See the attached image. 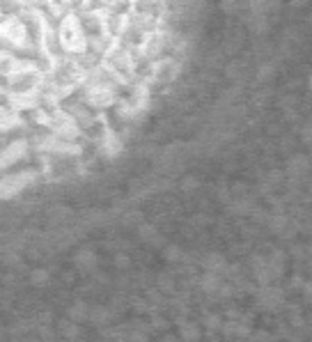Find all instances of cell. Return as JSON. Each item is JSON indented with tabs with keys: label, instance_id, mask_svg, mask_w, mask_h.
Returning <instances> with one entry per match:
<instances>
[{
	"label": "cell",
	"instance_id": "7402d4cb",
	"mask_svg": "<svg viewBox=\"0 0 312 342\" xmlns=\"http://www.w3.org/2000/svg\"><path fill=\"white\" fill-rule=\"evenodd\" d=\"M221 7L225 12H236L241 7V0H221Z\"/></svg>",
	"mask_w": 312,
	"mask_h": 342
},
{
	"label": "cell",
	"instance_id": "8992f818",
	"mask_svg": "<svg viewBox=\"0 0 312 342\" xmlns=\"http://www.w3.org/2000/svg\"><path fill=\"white\" fill-rule=\"evenodd\" d=\"M179 338L186 342H195L202 338V329H200V324H195V322H181Z\"/></svg>",
	"mask_w": 312,
	"mask_h": 342
},
{
	"label": "cell",
	"instance_id": "277c9868",
	"mask_svg": "<svg viewBox=\"0 0 312 342\" xmlns=\"http://www.w3.org/2000/svg\"><path fill=\"white\" fill-rule=\"evenodd\" d=\"M110 317H113L110 308H106V306H94V308H90V317H87V322H92L94 326H106V324L110 322Z\"/></svg>",
	"mask_w": 312,
	"mask_h": 342
},
{
	"label": "cell",
	"instance_id": "83f0119b",
	"mask_svg": "<svg viewBox=\"0 0 312 342\" xmlns=\"http://www.w3.org/2000/svg\"><path fill=\"white\" fill-rule=\"evenodd\" d=\"M310 234H312V230H310Z\"/></svg>",
	"mask_w": 312,
	"mask_h": 342
},
{
	"label": "cell",
	"instance_id": "2e32d148",
	"mask_svg": "<svg viewBox=\"0 0 312 342\" xmlns=\"http://www.w3.org/2000/svg\"><path fill=\"white\" fill-rule=\"evenodd\" d=\"M103 147H106V154H108V156H115L117 152L122 150V145L115 140L113 133H106V143H103Z\"/></svg>",
	"mask_w": 312,
	"mask_h": 342
},
{
	"label": "cell",
	"instance_id": "52a82bcc",
	"mask_svg": "<svg viewBox=\"0 0 312 342\" xmlns=\"http://www.w3.org/2000/svg\"><path fill=\"white\" fill-rule=\"evenodd\" d=\"M204 271H214V273H225L228 271V262H225V257L223 255H218V253H211V255H207V259H204Z\"/></svg>",
	"mask_w": 312,
	"mask_h": 342
},
{
	"label": "cell",
	"instance_id": "484cf974",
	"mask_svg": "<svg viewBox=\"0 0 312 342\" xmlns=\"http://www.w3.org/2000/svg\"><path fill=\"white\" fill-rule=\"evenodd\" d=\"M289 5H292V7H306L308 0H289Z\"/></svg>",
	"mask_w": 312,
	"mask_h": 342
},
{
	"label": "cell",
	"instance_id": "ba28073f",
	"mask_svg": "<svg viewBox=\"0 0 312 342\" xmlns=\"http://www.w3.org/2000/svg\"><path fill=\"white\" fill-rule=\"evenodd\" d=\"M200 287H202L204 294H216L218 287H221V276L214 273V271H207V273L200 278Z\"/></svg>",
	"mask_w": 312,
	"mask_h": 342
},
{
	"label": "cell",
	"instance_id": "d6986e66",
	"mask_svg": "<svg viewBox=\"0 0 312 342\" xmlns=\"http://www.w3.org/2000/svg\"><path fill=\"white\" fill-rule=\"evenodd\" d=\"M289 225V221L285 216H282V214H278V216H273L271 218V223H269V228L273 230V232H282V230L287 228Z\"/></svg>",
	"mask_w": 312,
	"mask_h": 342
},
{
	"label": "cell",
	"instance_id": "603a6c76",
	"mask_svg": "<svg viewBox=\"0 0 312 342\" xmlns=\"http://www.w3.org/2000/svg\"><path fill=\"white\" fill-rule=\"evenodd\" d=\"M158 287L161 289H165V292H170V289H172V280H170V278H158Z\"/></svg>",
	"mask_w": 312,
	"mask_h": 342
},
{
	"label": "cell",
	"instance_id": "6da1fadb",
	"mask_svg": "<svg viewBox=\"0 0 312 342\" xmlns=\"http://www.w3.org/2000/svg\"><path fill=\"white\" fill-rule=\"evenodd\" d=\"M106 67H108L110 72L124 83V81H129V78L133 76L136 60L131 58V51H129L126 46H115L106 53Z\"/></svg>",
	"mask_w": 312,
	"mask_h": 342
},
{
	"label": "cell",
	"instance_id": "5bb4252c",
	"mask_svg": "<svg viewBox=\"0 0 312 342\" xmlns=\"http://www.w3.org/2000/svg\"><path fill=\"white\" fill-rule=\"evenodd\" d=\"M248 7L252 14H266L273 7V0H248Z\"/></svg>",
	"mask_w": 312,
	"mask_h": 342
},
{
	"label": "cell",
	"instance_id": "4fadbf2b",
	"mask_svg": "<svg viewBox=\"0 0 312 342\" xmlns=\"http://www.w3.org/2000/svg\"><path fill=\"white\" fill-rule=\"evenodd\" d=\"M202 324H204V331H221L223 319H221V315H216V312H207Z\"/></svg>",
	"mask_w": 312,
	"mask_h": 342
},
{
	"label": "cell",
	"instance_id": "d4e9b609",
	"mask_svg": "<svg viewBox=\"0 0 312 342\" xmlns=\"http://www.w3.org/2000/svg\"><path fill=\"white\" fill-rule=\"evenodd\" d=\"M303 282H306V280H303V278H301L299 273H296V276H292V287L301 289V287H303Z\"/></svg>",
	"mask_w": 312,
	"mask_h": 342
},
{
	"label": "cell",
	"instance_id": "30bf717a",
	"mask_svg": "<svg viewBox=\"0 0 312 342\" xmlns=\"http://www.w3.org/2000/svg\"><path fill=\"white\" fill-rule=\"evenodd\" d=\"M138 234H140V239L143 241H150V244H154V246H163V237L158 232H156L154 225H150V223H143L138 228Z\"/></svg>",
	"mask_w": 312,
	"mask_h": 342
},
{
	"label": "cell",
	"instance_id": "5b68a950",
	"mask_svg": "<svg viewBox=\"0 0 312 342\" xmlns=\"http://www.w3.org/2000/svg\"><path fill=\"white\" fill-rule=\"evenodd\" d=\"M259 301L269 308L278 306V303H282V289L271 287V285H262V296H259Z\"/></svg>",
	"mask_w": 312,
	"mask_h": 342
},
{
	"label": "cell",
	"instance_id": "9c48e42d",
	"mask_svg": "<svg viewBox=\"0 0 312 342\" xmlns=\"http://www.w3.org/2000/svg\"><path fill=\"white\" fill-rule=\"evenodd\" d=\"M69 319H74L76 324H83V322H87V317H90V306L85 303V301H76L72 308H69V315H67Z\"/></svg>",
	"mask_w": 312,
	"mask_h": 342
},
{
	"label": "cell",
	"instance_id": "ac0fdd59",
	"mask_svg": "<svg viewBox=\"0 0 312 342\" xmlns=\"http://www.w3.org/2000/svg\"><path fill=\"white\" fill-rule=\"evenodd\" d=\"M273 72H276V65H271V62L262 65V67L257 69V81H259V83H264V81H269V78L273 76Z\"/></svg>",
	"mask_w": 312,
	"mask_h": 342
},
{
	"label": "cell",
	"instance_id": "7c38bea8",
	"mask_svg": "<svg viewBox=\"0 0 312 342\" xmlns=\"http://www.w3.org/2000/svg\"><path fill=\"white\" fill-rule=\"evenodd\" d=\"M58 331H60V336L65 338H76L78 336V331H80V324H76L74 319H62L60 324H58Z\"/></svg>",
	"mask_w": 312,
	"mask_h": 342
},
{
	"label": "cell",
	"instance_id": "7a4b0ae2",
	"mask_svg": "<svg viewBox=\"0 0 312 342\" xmlns=\"http://www.w3.org/2000/svg\"><path fill=\"white\" fill-rule=\"evenodd\" d=\"M310 170V159L306 154H296L287 161V174L289 177H301Z\"/></svg>",
	"mask_w": 312,
	"mask_h": 342
},
{
	"label": "cell",
	"instance_id": "ffe728a7",
	"mask_svg": "<svg viewBox=\"0 0 312 342\" xmlns=\"http://www.w3.org/2000/svg\"><path fill=\"white\" fill-rule=\"evenodd\" d=\"M198 186H200V181H198V177H193V174H186V177L181 179V191L193 193Z\"/></svg>",
	"mask_w": 312,
	"mask_h": 342
},
{
	"label": "cell",
	"instance_id": "8fae6325",
	"mask_svg": "<svg viewBox=\"0 0 312 342\" xmlns=\"http://www.w3.org/2000/svg\"><path fill=\"white\" fill-rule=\"evenodd\" d=\"M163 257L168 259L170 264H177V262H184V259H186V253L181 251L177 244H170V246L163 248Z\"/></svg>",
	"mask_w": 312,
	"mask_h": 342
},
{
	"label": "cell",
	"instance_id": "9a60e30c",
	"mask_svg": "<svg viewBox=\"0 0 312 342\" xmlns=\"http://www.w3.org/2000/svg\"><path fill=\"white\" fill-rule=\"evenodd\" d=\"M51 280V276H48V271L46 269H35V271H30V282L32 285H46V282Z\"/></svg>",
	"mask_w": 312,
	"mask_h": 342
},
{
	"label": "cell",
	"instance_id": "e0dca14e",
	"mask_svg": "<svg viewBox=\"0 0 312 342\" xmlns=\"http://www.w3.org/2000/svg\"><path fill=\"white\" fill-rule=\"evenodd\" d=\"M266 16L264 14H252V21H250V30L252 32H264L266 30Z\"/></svg>",
	"mask_w": 312,
	"mask_h": 342
},
{
	"label": "cell",
	"instance_id": "3957f363",
	"mask_svg": "<svg viewBox=\"0 0 312 342\" xmlns=\"http://www.w3.org/2000/svg\"><path fill=\"white\" fill-rule=\"evenodd\" d=\"M74 262L80 271H92L96 266V253L92 248H80V251L74 255Z\"/></svg>",
	"mask_w": 312,
	"mask_h": 342
},
{
	"label": "cell",
	"instance_id": "4316f807",
	"mask_svg": "<svg viewBox=\"0 0 312 342\" xmlns=\"http://www.w3.org/2000/svg\"><path fill=\"white\" fill-rule=\"evenodd\" d=\"M308 90L312 92V72H310V76H308Z\"/></svg>",
	"mask_w": 312,
	"mask_h": 342
},
{
	"label": "cell",
	"instance_id": "44dd1931",
	"mask_svg": "<svg viewBox=\"0 0 312 342\" xmlns=\"http://www.w3.org/2000/svg\"><path fill=\"white\" fill-rule=\"evenodd\" d=\"M115 266H117V269H126V266H131V257H129L126 253H117V255H115Z\"/></svg>",
	"mask_w": 312,
	"mask_h": 342
},
{
	"label": "cell",
	"instance_id": "cb8c5ba5",
	"mask_svg": "<svg viewBox=\"0 0 312 342\" xmlns=\"http://www.w3.org/2000/svg\"><path fill=\"white\" fill-rule=\"evenodd\" d=\"M303 294H306V299L308 301H312V282H303Z\"/></svg>",
	"mask_w": 312,
	"mask_h": 342
}]
</instances>
